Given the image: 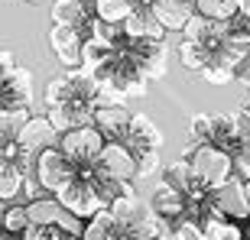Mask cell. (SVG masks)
Listing matches in <instances>:
<instances>
[{"label": "cell", "mask_w": 250, "mask_h": 240, "mask_svg": "<svg viewBox=\"0 0 250 240\" xmlns=\"http://www.w3.org/2000/svg\"><path fill=\"white\" fill-rule=\"evenodd\" d=\"M182 159L192 162V172L205 182L208 192H218L234 179V156L214 143H192V146H186Z\"/></svg>", "instance_id": "cell-1"}, {"label": "cell", "mask_w": 250, "mask_h": 240, "mask_svg": "<svg viewBox=\"0 0 250 240\" xmlns=\"http://www.w3.org/2000/svg\"><path fill=\"white\" fill-rule=\"evenodd\" d=\"M104 146H107V140L101 137V130L94 127V123L91 127H75V130H68V133H62V140H59V149L78 166V172L98 166Z\"/></svg>", "instance_id": "cell-2"}, {"label": "cell", "mask_w": 250, "mask_h": 240, "mask_svg": "<svg viewBox=\"0 0 250 240\" xmlns=\"http://www.w3.org/2000/svg\"><path fill=\"white\" fill-rule=\"evenodd\" d=\"M33 176L39 179V185H42L49 195H59L65 185H72L75 179H78V166H75L59 146H52V149H46V153L36 156V172H33Z\"/></svg>", "instance_id": "cell-3"}, {"label": "cell", "mask_w": 250, "mask_h": 240, "mask_svg": "<svg viewBox=\"0 0 250 240\" xmlns=\"http://www.w3.org/2000/svg\"><path fill=\"white\" fill-rule=\"evenodd\" d=\"M84 26H65V23H52L49 29V46L56 52V59L65 68H82L84 62Z\"/></svg>", "instance_id": "cell-4"}, {"label": "cell", "mask_w": 250, "mask_h": 240, "mask_svg": "<svg viewBox=\"0 0 250 240\" xmlns=\"http://www.w3.org/2000/svg\"><path fill=\"white\" fill-rule=\"evenodd\" d=\"M56 198L62 201V208H68L72 214H78V218H84V221H91L98 211H107V208L101 204V198H98V192H94L91 179L82 176V172H78V179H75L72 185H65Z\"/></svg>", "instance_id": "cell-5"}, {"label": "cell", "mask_w": 250, "mask_h": 240, "mask_svg": "<svg viewBox=\"0 0 250 240\" xmlns=\"http://www.w3.org/2000/svg\"><path fill=\"white\" fill-rule=\"evenodd\" d=\"M98 169H101L107 179H117V182H133V179H140V159L127 143H107L104 153H101Z\"/></svg>", "instance_id": "cell-6"}, {"label": "cell", "mask_w": 250, "mask_h": 240, "mask_svg": "<svg viewBox=\"0 0 250 240\" xmlns=\"http://www.w3.org/2000/svg\"><path fill=\"white\" fill-rule=\"evenodd\" d=\"M0 111H7V107H29L33 101V72H29L26 65H17V68H10L3 72L0 78Z\"/></svg>", "instance_id": "cell-7"}, {"label": "cell", "mask_w": 250, "mask_h": 240, "mask_svg": "<svg viewBox=\"0 0 250 240\" xmlns=\"http://www.w3.org/2000/svg\"><path fill=\"white\" fill-rule=\"evenodd\" d=\"M211 204L214 211L228 218V221H247L250 218V198H247V185L241 179H231V182L211 192Z\"/></svg>", "instance_id": "cell-8"}, {"label": "cell", "mask_w": 250, "mask_h": 240, "mask_svg": "<svg viewBox=\"0 0 250 240\" xmlns=\"http://www.w3.org/2000/svg\"><path fill=\"white\" fill-rule=\"evenodd\" d=\"M59 140H62V133L52 127L49 114H42V117H29V123L17 133V143L26 149V153H33V156H39V153L59 146Z\"/></svg>", "instance_id": "cell-9"}, {"label": "cell", "mask_w": 250, "mask_h": 240, "mask_svg": "<svg viewBox=\"0 0 250 240\" xmlns=\"http://www.w3.org/2000/svg\"><path fill=\"white\" fill-rule=\"evenodd\" d=\"M130 123H133V114L124 104H101L94 111V127L101 130V137L107 143H124L130 133Z\"/></svg>", "instance_id": "cell-10"}, {"label": "cell", "mask_w": 250, "mask_h": 240, "mask_svg": "<svg viewBox=\"0 0 250 240\" xmlns=\"http://www.w3.org/2000/svg\"><path fill=\"white\" fill-rule=\"evenodd\" d=\"M149 204H153L156 218H163V221H169V224L182 221L188 214V195H182L179 188H172V185H166V182H159L156 188H153Z\"/></svg>", "instance_id": "cell-11"}, {"label": "cell", "mask_w": 250, "mask_h": 240, "mask_svg": "<svg viewBox=\"0 0 250 240\" xmlns=\"http://www.w3.org/2000/svg\"><path fill=\"white\" fill-rule=\"evenodd\" d=\"M124 29L130 39H143V42H163V36H166V26L159 23L156 10L146 3H137V10L124 20Z\"/></svg>", "instance_id": "cell-12"}, {"label": "cell", "mask_w": 250, "mask_h": 240, "mask_svg": "<svg viewBox=\"0 0 250 240\" xmlns=\"http://www.w3.org/2000/svg\"><path fill=\"white\" fill-rule=\"evenodd\" d=\"M234 23H224V20H211V17H202L195 13L192 23L186 26V39L188 42H198V46H208V49H218L228 39Z\"/></svg>", "instance_id": "cell-13"}, {"label": "cell", "mask_w": 250, "mask_h": 240, "mask_svg": "<svg viewBox=\"0 0 250 240\" xmlns=\"http://www.w3.org/2000/svg\"><path fill=\"white\" fill-rule=\"evenodd\" d=\"M124 143L140 156V153H149V149L163 146V133H159V127L146 117V114H133V123H130V133H127Z\"/></svg>", "instance_id": "cell-14"}, {"label": "cell", "mask_w": 250, "mask_h": 240, "mask_svg": "<svg viewBox=\"0 0 250 240\" xmlns=\"http://www.w3.org/2000/svg\"><path fill=\"white\" fill-rule=\"evenodd\" d=\"M153 10H156L159 23L166 26V33H169V29L186 33V26L192 23L195 13H198V10H195V0H156Z\"/></svg>", "instance_id": "cell-15"}, {"label": "cell", "mask_w": 250, "mask_h": 240, "mask_svg": "<svg viewBox=\"0 0 250 240\" xmlns=\"http://www.w3.org/2000/svg\"><path fill=\"white\" fill-rule=\"evenodd\" d=\"M84 240H130V234L124 231V224L114 218V211H98L84 227Z\"/></svg>", "instance_id": "cell-16"}, {"label": "cell", "mask_w": 250, "mask_h": 240, "mask_svg": "<svg viewBox=\"0 0 250 240\" xmlns=\"http://www.w3.org/2000/svg\"><path fill=\"white\" fill-rule=\"evenodd\" d=\"M26 179L29 176L13 162V159H0V198H3V204H10L23 188H26Z\"/></svg>", "instance_id": "cell-17"}, {"label": "cell", "mask_w": 250, "mask_h": 240, "mask_svg": "<svg viewBox=\"0 0 250 240\" xmlns=\"http://www.w3.org/2000/svg\"><path fill=\"white\" fill-rule=\"evenodd\" d=\"M52 23H65V26H88V7L84 0H52L49 3Z\"/></svg>", "instance_id": "cell-18"}, {"label": "cell", "mask_w": 250, "mask_h": 240, "mask_svg": "<svg viewBox=\"0 0 250 240\" xmlns=\"http://www.w3.org/2000/svg\"><path fill=\"white\" fill-rule=\"evenodd\" d=\"M179 62H182V68H188V72H205L208 65H211V59L218 56V49H208V46H198V42H188V39H182V46L176 49Z\"/></svg>", "instance_id": "cell-19"}, {"label": "cell", "mask_w": 250, "mask_h": 240, "mask_svg": "<svg viewBox=\"0 0 250 240\" xmlns=\"http://www.w3.org/2000/svg\"><path fill=\"white\" fill-rule=\"evenodd\" d=\"M88 36L98 39V42H104V46L121 49L124 42H127V29H124V23H107V20L91 17V23H88Z\"/></svg>", "instance_id": "cell-20"}, {"label": "cell", "mask_w": 250, "mask_h": 240, "mask_svg": "<svg viewBox=\"0 0 250 240\" xmlns=\"http://www.w3.org/2000/svg\"><path fill=\"white\" fill-rule=\"evenodd\" d=\"M29 211V221L33 224H59V214H62V201H59L56 195H42V198H36V201L26 204Z\"/></svg>", "instance_id": "cell-21"}, {"label": "cell", "mask_w": 250, "mask_h": 240, "mask_svg": "<svg viewBox=\"0 0 250 240\" xmlns=\"http://www.w3.org/2000/svg\"><path fill=\"white\" fill-rule=\"evenodd\" d=\"M195 10H198L202 17L234 23V20L241 17V0H195Z\"/></svg>", "instance_id": "cell-22"}, {"label": "cell", "mask_w": 250, "mask_h": 240, "mask_svg": "<svg viewBox=\"0 0 250 240\" xmlns=\"http://www.w3.org/2000/svg\"><path fill=\"white\" fill-rule=\"evenodd\" d=\"M29 107H7L0 111V140L3 143H17V133L29 123Z\"/></svg>", "instance_id": "cell-23"}, {"label": "cell", "mask_w": 250, "mask_h": 240, "mask_svg": "<svg viewBox=\"0 0 250 240\" xmlns=\"http://www.w3.org/2000/svg\"><path fill=\"white\" fill-rule=\"evenodd\" d=\"M72 91H75L72 72H62V75H56L52 81H46V91H42V101H46V111H52V107H59V104H65L68 98H72Z\"/></svg>", "instance_id": "cell-24"}, {"label": "cell", "mask_w": 250, "mask_h": 240, "mask_svg": "<svg viewBox=\"0 0 250 240\" xmlns=\"http://www.w3.org/2000/svg\"><path fill=\"white\" fill-rule=\"evenodd\" d=\"M137 10V0H94V17L107 23H124Z\"/></svg>", "instance_id": "cell-25"}, {"label": "cell", "mask_w": 250, "mask_h": 240, "mask_svg": "<svg viewBox=\"0 0 250 240\" xmlns=\"http://www.w3.org/2000/svg\"><path fill=\"white\" fill-rule=\"evenodd\" d=\"M188 133H192V143H214L218 117L214 114H195L192 123H188Z\"/></svg>", "instance_id": "cell-26"}, {"label": "cell", "mask_w": 250, "mask_h": 240, "mask_svg": "<svg viewBox=\"0 0 250 240\" xmlns=\"http://www.w3.org/2000/svg\"><path fill=\"white\" fill-rule=\"evenodd\" d=\"M29 227H33V221H29L26 204H7V211H3V231H10V234H17V237H23Z\"/></svg>", "instance_id": "cell-27"}, {"label": "cell", "mask_w": 250, "mask_h": 240, "mask_svg": "<svg viewBox=\"0 0 250 240\" xmlns=\"http://www.w3.org/2000/svg\"><path fill=\"white\" fill-rule=\"evenodd\" d=\"M202 78H205V81H211V84H228V81H234V78H237V68H231V65L224 62L221 56H214L211 65L202 72Z\"/></svg>", "instance_id": "cell-28"}, {"label": "cell", "mask_w": 250, "mask_h": 240, "mask_svg": "<svg viewBox=\"0 0 250 240\" xmlns=\"http://www.w3.org/2000/svg\"><path fill=\"white\" fill-rule=\"evenodd\" d=\"M172 240H208L205 234V224L195 221V218H182V221L172 224Z\"/></svg>", "instance_id": "cell-29"}, {"label": "cell", "mask_w": 250, "mask_h": 240, "mask_svg": "<svg viewBox=\"0 0 250 240\" xmlns=\"http://www.w3.org/2000/svg\"><path fill=\"white\" fill-rule=\"evenodd\" d=\"M228 117H231L234 140H237V143L244 146V143L250 140V104H241V107H237V111H231Z\"/></svg>", "instance_id": "cell-30"}, {"label": "cell", "mask_w": 250, "mask_h": 240, "mask_svg": "<svg viewBox=\"0 0 250 240\" xmlns=\"http://www.w3.org/2000/svg\"><path fill=\"white\" fill-rule=\"evenodd\" d=\"M20 240H62V231H59L56 224H49V227L46 224H33Z\"/></svg>", "instance_id": "cell-31"}, {"label": "cell", "mask_w": 250, "mask_h": 240, "mask_svg": "<svg viewBox=\"0 0 250 240\" xmlns=\"http://www.w3.org/2000/svg\"><path fill=\"white\" fill-rule=\"evenodd\" d=\"M234 179H241V182H250V159L244 156L241 149L234 153Z\"/></svg>", "instance_id": "cell-32"}, {"label": "cell", "mask_w": 250, "mask_h": 240, "mask_svg": "<svg viewBox=\"0 0 250 240\" xmlns=\"http://www.w3.org/2000/svg\"><path fill=\"white\" fill-rule=\"evenodd\" d=\"M140 176H149L153 169L159 166V149H149V153H140Z\"/></svg>", "instance_id": "cell-33"}, {"label": "cell", "mask_w": 250, "mask_h": 240, "mask_svg": "<svg viewBox=\"0 0 250 240\" xmlns=\"http://www.w3.org/2000/svg\"><path fill=\"white\" fill-rule=\"evenodd\" d=\"M10 68H17V56L10 49H3V72H10Z\"/></svg>", "instance_id": "cell-34"}, {"label": "cell", "mask_w": 250, "mask_h": 240, "mask_svg": "<svg viewBox=\"0 0 250 240\" xmlns=\"http://www.w3.org/2000/svg\"><path fill=\"white\" fill-rule=\"evenodd\" d=\"M247 10H250V0H241V17L247 13Z\"/></svg>", "instance_id": "cell-35"}, {"label": "cell", "mask_w": 250, "mask_h": 240, "mask_svg": "<svg viewBox=\"0 0 250 240\" xmlns=\"http://www.w3.org/2000/svg\"><path fill=\"white\" fill-rule=\"evenodd\" d=\"M241 153H244V156L250 159V140H247V143H244V146H241Z\"/></svg>", "instance_id": "cell-36"}, {"label": "cell", "mask_w": 250, "mask_h": 240, "mask_svg": "<svg viewBox=\"0 0 250 240\" xmlns=\"http://www.w3.org/2000/svg\"><path fill=\"white\" fill-rule=\"evenodd\" d=\"M62 240H84V237H75V234H62Z\"/></svg>", "instance_id": "cell-37"}, {"label": "cell", "mask_w": 250, "mask_h": 240, "mask_svg": "<svg viewBox=\"0 0 250 240\" xmlns=\"http://www.w3.org/2000/svg\"><path fill=\"white\" fill-rule=\"evenodd\" d=\"M26 3H46V0H26ZM49 3H52V0H49Z\"/></svg>", "instance_id": "cell-38"}, {"label": "cell", "mask_w": 250, "mask_h": 240, "mask_svg": "<svg viewBox=\"0 0 250 240\" xmlns=\"http://www.w3.org/2000/svg\"><path fill=\"white\" fill-rule=\"evenodd\" d=\"M244 185H247V198H250V182H244Z\"/></svg>", "instance_id": "cell-39"}, {"label": "cell", "mask_w": 250, "mask_h": 240, "mask_svg": "<svg viewBox=\"0 0 250 240\" xmlns=\"http://www.w3.org/2000/svg\"><path fill=\"white\" fill-rule=\"evenodd\" d=\"M244 234H247V240H250V227H247V231H244Z\"/></svg>", "instance_id": "cell-40"}, {"label": "cell", "mask_w": 250, "mask_h": 240, "mask_svg": "<svg viewBox=\"0 0 250 240\" xmlns=\"http://www.w3.org/2000/svg\"><path fill=\"white\" fill-rule=\"evenodd\" d=\"M130 240H137V237H130Z\"/></svg>", "instance_id": "cell-41"}]
</instances>
